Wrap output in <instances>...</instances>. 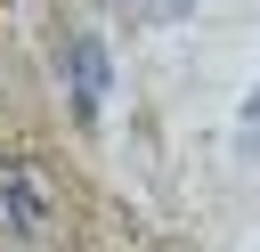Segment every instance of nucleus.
Returning <instances> with one entry per match:
<instances>
[{"label":"nucleus","instance_id":"obj_2","mask_svg":"<svg viewBox=\"0 0 260 252\" xmlns=\"http://www.w3.org/2000/svg\"><path fill=\"white\" fill-rule=\"evenodd\" d=\"M244 154H260V81H252V98H244Z\"/></svg>","mask_w":260,"mask_h":252},{"label":"nucleus","instance_id":"obj_1","mask_svg":"<svg viewBox=\"0 0 260 252\" xmlns=\"http://www.w3.org/2000/svg\"><path fill=\"white\" fill-rule=\"evenodd\" d=\"M65 73H73V114L98 122V114H106V73H114V65H106V41H98V33H73Z\"/></svg>","mask_w":260,"mask_h":252},{"label":"nucleus","instance_id":"obj_3","mask_svg":"<svg viewBox=\"0 0 260 252\" xmlns=\"http://www.w3.org/2000/svg\"><path fill=\"white\" fill-rule=\"evenodd\" d=\"M154 8H171V0H154Z\"/></svg>","mask_w":260,"mask_h":252}]
</instances>
